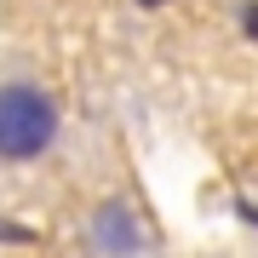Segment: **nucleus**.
Segmentation results:
<instances>
[{
  "label": "nucleus",
  "mask_w": 258,
  "mask_h": 258,
  "mask_svg": "<svg viewBox=\"0 0 258 258\" xmlns=\"http://www.w3.org/2000/svg\"><path fill=\"white\" fill-rule=\"evenodd\" d=\"M57 144V103L35 81H6L0 86V161L23 166L40 161Z\"/></svg>",
  "instance_id": "obj_1"
},
{
  "label": "nucleus",
  "mask_w": 258,
  "mask_h": 258,
  "mask_svg": "<svg viewBox=\"0 0 258 258\" xmlns=\"http://www.w3.org/2000/svg\"><path fill=\"white\" fill-rule=\"evenodd\" d=\"M92 247H98L103 258H138V247H144L138 212H132L126 201H103L98 218H92Z\"/></svg>",
  "instance_id": "obj_2"
},
{
  "label": "nucleus",
  "mask_w": 258,
  "mask_h": 258,
  "mask_svg": "<svg viewBox=\"0 0 258 258\" xmlns=\"http://www.w3.org/2000/svg\"><path fill=\"white\" fill-rule=\"evenodd\" d=\"M0 241L23 247V241H35V230H29V224H12V218H0Z\"/></svg>",
  "instance_id": "obj_3"
},
{
  "label": "nucleus",
  "mask_w": 258,
  "mask_h": 258,
  "mask_svg": "<svg viewBox=\"0 0 258 258\" xmlns=\"http://www.w3.org/2000/svg\"><path fill=\"white\" fill-rule=\"evenodd\" d=\"M241 29H247V40H258V6H247V12H241Z\"/></svg>",
  "instance_id": "obj_4"
},
{
  "label": "nucleus",
  "mask_w": 258,
  "mask_h": 258,
  "mask_svg": "<svg viewBox=\"0 0 258 258\" xmlns=\"http://www.w3.org/2000/svg\"><path fill=\"white\" fill-rule=\"evenodd\" d=\"M144 6H161V0H144Z\"/></svg>",
  "instance_id": "obj_5"
}]
</instances>
